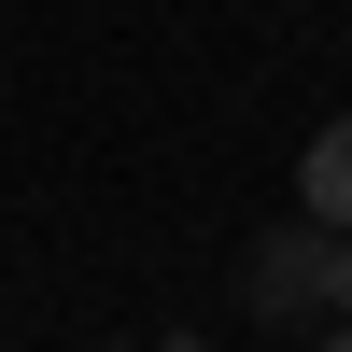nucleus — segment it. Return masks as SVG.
Returning a JSON list of instances; mask_svg holds the SVG:
<instances>
[{
    "label": "nucleus",
    "mask_w": 352,
    "mask_h": 352,
    "mask_svg": "<svg viewBox=\"0 0 352 352\" xmlns=\"http://www.w3.org/2000/svg\"><path fill=\"white\" fill-rule=\"evenodd\" d=\"M338 310V226H310V212H282V226H254L240 240V324H324Z\"/></svg>",
    "instance_id": "f257e3e1"
},
{
    "label": "nucleus",
    "mask_w": 352,
    "mask_h": 352,
    "mask_svg": "<svg viewBox=\"0 0 352 352\" xmlns=\"http://www.w3.org/2000/svg\"><path fill=\"white\" fill-rule=\"evenodd\" d=\"M296 212L352 240V113H338V127H310V155H296Z\"/></svg>",
    "instance_id": "f03ea898"
},
{
    "label": "nucleus",
    "mask_w": 352,
    "mask_h": 352,
    "mask_svg": "<svg viewBox=\"0 0 352 352\" xmlns=\"http://www.w3.org/2000/svg\"><path fill=\"white\" fill-rule=\"evenodd\" d=\"M141 352H212V338H197V324H169V338H141Z\"/></svg>",
    "instance_id": "7ed1b4c3"
},
{
    "label": "nucleus",
    "mask_w": 352,
    "mask_h": 352,
    "mask_svg": "<svg viewBox=\"0 0 352 352\" xmlns=\"http://www.w3.org/2000/svg\"><path fill=\"white\" fill-rule=\"evenodd\" d=\"M85 352H141V338H85Z\"/></svg>",
    "instance_id": "20e7f679"
},
{
    "label": "nucleus",
    "mask_w": 352,
    "mask_h": 352,
    "mask_svg": "<svg viewBox=\"0 0 352 352\" xmlns=\"http://www.w3.org/2000/svg\"><path fill=\"white\" fill-rule=\"evenodd\" d=\"M310 352H352V324H338V338H310Z\"/></svg>",
    "instance_id": "39448f33"
}]
</instances>
